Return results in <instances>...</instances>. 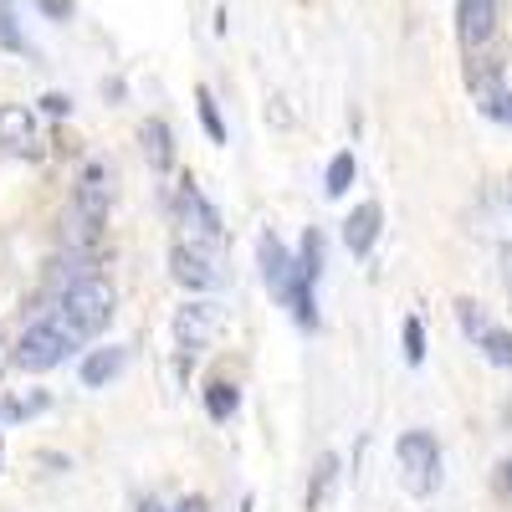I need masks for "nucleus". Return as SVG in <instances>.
<instances>
[{
  "label": "nucleus",
  "mask_w": 512,
  "mask_h": 512,
  "mask_svg": "<svg viewBox=\"0 0 512 512\" xmlns=\"http://www.w3.org/2000/svg\"><path fill=\"white\" fill-rule=\"evenodd\" d=\"M502 487H507V492H512V456H507V461H502Z\"/></svg>",
  "instance_id": "a878e982"
},
{
  "label": "nucleus",
  "mask_w": 512,
  "mask_h": 512,
  "mask_svg": "<svg viewBox=\"0 0 512 512\" xmlns=\"http://www.w3.org/2000/svg\"><path fill=\"white\" fill-rule=\"evenodd\" d=\"M354 185V154H333V164H328V195H344Z\"/></svg>",
  "instance_id": "f3484780"
},
{
  "label": "nucleus",
  "mask_w": 512,
  "mask_h": 512,
  "mask_svg": "<svg viewBox=\"0 0 512 512\" xmlns=\"http://www.w3.org/2000/svg\"><path fill=\"white\" fill-rule=\"evenodd\" d=\"M0 144L16 149V154H31V149H36V113L21 108V103L0 108Z\"/></svg>",
  "instance_id": "6e6552de"
},
{
  "label": "nucleus",
  "mask_w": 512,
  "mask_h": 512,
  "mask_svg": "<svg viewBox=\"0 0 512 512\" xmlns=\"http://www.w3.org/2000/svg\"><path fill=\"white\" fill-rule=\"evenodd\" d=\"M41 11L62 21V16H72V0H41Z\"/></svg>",
  "instance_id": "b1692460"
},
{
  "label": "nucleus",
  "mask_w": 512,
  "mask_h": 512,
  "mask_svg": "<svg viewBox=\"0 0 512 512\" xmlns=\"http://www.w3.org/2000/svg\"><path fill=\"white\" fill-rule=\"evenodd\" d=\"M456 318H461V328H466V333H472V338H477V344H482V333L492 328V323H487V313H482V308L472 303V297H461V303H456Z\"/></svg>",
  "instance_id": "6ab92c4d"
},
{
  "label": "nucleus",
  "mask_w": 512,
  "mask_h": 512,
  "mask_svg": "<svg viewBox=\"0 0 512 512\" xmlns=\"http://www.w3.org/2000/svg\"><path fill=\"white\" fill-rule=\"evenodd\" d=\"M169 272H175V282L190 287V292H210V287L221 282V272L210 267L205 246H190V241H180L175 251H169Z\"/></svg>",
  "instance_id": "423d86ee"
},
{
  "label": "nucleus",
  "mask_w": 512,
  "mask_h": 512,
  "mask_svg": "<svg viewBox=\"0 0 512 512\" xmlns=\"http://www.w3.org/2000/svg\"><path fill=\"white\" fill-rule=\"evenodd\" d=\"M297 272H303V282L313 287L318 272H323V236L318 231H303V251H297Z\"/></svg>",
  "instance_id": "4468645a"
},
{
  "label": "nucleus",
  "mask_w": 512,
  "mask_h": 512,
  "mask_svg": "<svg viewBox=\"0 0 512 512\" xmlns=\"http://www.w3.org/2000/svg\"><path fill=\"white\" fill-rule=\"evenodd\" d=\"M482 354H487V364L512 369V333H507V328H487V333H482Z\"/></svg>",
  "instance_id": "2eb2a0df"
},
{
  "label": "nucleus",
  "mask_w": 512,
  "mask_h": 512,
  "mask_svg": "<svg viewBox=\"0 0 512 512\" xmlns=\"http://www.w3.org/2000/svg\"><path fill=\"white\" fill-rule=\"evenodd\" d=\"M118 369H123V349H93L88 359H82V384L98 390V384H108Z\"/></svg>",
  "instance_id": "f8f14e48"
},
{
  "label": "nucleus",
  "mask_w": 512,
  "mask_h": 512,
  "mask_svg": "<svg viewBox=\"0 0 512 512\" xmlns=\"http://www.w3.org/2000/svg\"><path fill=\"white\" fill-rule=\"evenodd\" d=\"M395 466H400V487L410 497H431L441 487V446L431 431H405L395 441Z\"/></svg>",
  "instance_id": "7ed1b4c3"
},
{
  "label": "nucleus",
  "mask_w": 512,
  "mask_h": 512,
  "mask_svg": "<svg viewBox=\"0 0 512 512\" xmlns=\"http://www.w3.org/2000/svg\"><path fill=\"white\" fill-rule=\"evenodd\" d=\"M497 262H502V287H507V303H512V246H497Z\"/></svg>",
  "instance_id": "4be33fe9"
},
{
  "label": "nucleus",
  "mask_w": 512,
  "mask_h": 512,
  "mask_svg": "<svg viewBox=\"0 0 512 512\" xmlns=\"http://www.w3.org/2000/svg\"><path fill=\"white\" fill-rule=\"evenodd\" d=\"M139 139H144V154H149V164H154V169H169L175 149H169V128H164L159 118H149V123L139 128Z\"/></svg>",
  "instance_id": "ddd939ff"
},
{
  "label": "nucleus",
  "mask_w": 512,
  "mask_h": 512,
  "mask_svg": "<svg viewBox=\"0 0 512 512\" xmlns=\"http://www.w3.org/2000/svg\"><path fill=\"white\" fill-rule=\"evenodd\" d=\"M256 256H262V282H267V292L282 297L303 328H313V323H318V313H313V287L303 282V272H297V262L287 256V246H282L277 236H262Z\"/></svg>",
  "instance_id": "f03ea898"
},
{
  "label": "nucleus",
  "mask_w": 512,
  "mask_h": 512,
  "mask_svg": "<svg viewBox=\"0 0 512 512\" xmlns=\"http://www.w3.org/2000/svg\"><path fill=\"white\" fill-rule=\"evenodd\" d=\"M379 221H384V210L374 200H364L359 210H349V221H344V246L354 256H369L374 251V236H379Z\"/></svg>",
  "instance_id": "1a4fd4ad"
},
{
  "label": "nucleus",
  "mask_w": 512,
  "mask_h": 512,
  "mask_svg": "<svg viewBox=\"0 0 512 512\" xmlns=\"http://www.w3.org/2000/svg\"><path fill=\"white\" fill-rule=\"evenodd\" d=\"M67 349H72V338L62 333L57 318H52V323H31V328L21 333V344H16V364H21L26 374H47V369H57V364L67 359Z\"/></svg>",
  "instance_id": "20e7f679"
},
{
  "label": "nucleus",
  "mask_w": 512,
  "mask_h": 512,
  "mask_svg": "<svg viewBox=\"0 0 512 512\" xmlns=\"http://www.w3.org/2000/svg\"><path fill=\"white\" fill-rule=\"evenodd\" d=\"M139 512H164V507L159 502H139Z\"/></svg>",
  "instance_id": "bb28decb"
},
{
  "label": "nucleus",
  "mask_w": 512,
  "mask_h": 512,
  "mask_svg": "<svg viewBox=\"0 0 512 512\" xmlns=\"http://www.w3.org/2000/svg\"><path fill=\"white\" fill-rule=\"evenodd\" d=\"M333 482H338V456L323 451L313 461V482H308V512H328L333 507Z\"/></svg>",
  "instance_id": "9d476101"
},
{
  "label": "nucleus",
  "mask_w": 512,
  "mask_h": 512,
  "mask_svg": "<svg viewBox=\"0 0 512 512\" xmlns=\"http://www.w3.org/2000/svg\"><path fill=\"white\" fill-rule=\"evenodd\" d=\"M236 384H210L205 390V410H210V420H231L236 415Z\"/></svg>",
  "instance_id": "dca6fc26"
},
{
  "label": "nucleus",
  "mask_w": 512,
  "mask_h": 512,
  "mask_svg": "<svg viewBox=\"0 0 512 512\" xmlns=\"http://www.w3.org/2000/svg\"><path fill=\"white\" fill-rule=\"evenodd\" d=\"M221 328H226V308L221 303H205V297H200V303H185L175 313V338H180L185 354H200L205 344H216Z\"/></svg>",
  "instance_id": "39448f33"
},
{
  "label": "nucleus",
  "mask_w": 512,
  "mask_h": 512,
  "mask_svg": "<svg viewBox=\"0 0 512 512\" xmlns=\"http://www.w3.org/2000/svg\"><path fill=\"white\" fill-rule=\"evenodd\" d=\"M113 308H118V292L108 277H77L67 292H62V308H57V323L72 344H88L98 338L108 323H113Z\"/></svg>",
  "instance_id": "f257e3e1"
},
{
  "label": "nucleus",
  "mask_w": 512,
  "mask_h": 512,
  "mask_svg": "<svg viewBox=\"0 0 512 512\" xmlns=\"http://www.w3.org/2000/svg\"><path fill=\"white\" fill-rule=\"evenodd\" d=\"M175 512H210V502H205V497H185Z\"/></svg>",
  "instance_id": "393cba45"
},
{
  "label": "nucleus",
  "mask_w": 512,
  "mask_h": 512,
  "mask_svg": "<svg viewBox=\"0 0 512 512\" xmlns=\"http://www.w3.org/2000/svg\"><path fill=\"white\" fill-rule=\"evenodd\" d=\"M195 103H200V123H205L210 144H226V123H221V113H216V103H210V93H205V88L195 93Z\"/></svg>",
  "instance_id": "a211bd4d"
},
{
  "label": "nucleus",
  "mask_w": 512,
  "mask_h": 512,
  "mask_svg": "<svg viewBox=\"0 0 512 512\" xmlns=\"http://www.w3.org/2000/svg\"><path fill=\"white\" fill-rule=\"evenodd\" d=\"M405 364H425V323L405 318Z\"/></svg>",
  "instance_id": "aec40b11"
},
{
  "label": "nucleus",
  "mask_w": 512,
  "mask_h": 512,
  "mask_svg": "<svg viewBox=\"0 0 512 512\" xmlns=\"http://www.w3.org/2000/svg\"><path fill=\"white\" fill-rule=\"evenodd\" d=\"M492 31H497V0H461V6H456V36H461V47L466 52L487 47Z\"/></svg>",
  "instance_id": "0eeeda50"
},
{
  "label": "nucleus",
  "mask_w": 512,
  "mask_h": 512,
  "mask_svg": "<svg viewBox=\"0 0 512 512\" xmlns=\"http://www.w3.org/2000/svg\"><path fill=\"white\" fill-rule=\"evenodd\" d=\"M180 210H185V221L195 226V236H205L210 246H216V241L226 236V231H221V216H216V210H210V205H205V195H200L195 185L185 190V200H180Z\"/></svg>",
  "instance_id": "9b49d317"
},
{
  "label": "nucleus",
  "mask_w": 512,
  "mask_h": 512,
  "mask_svg": "<svg viewBox=\"0 0 512 512\" xmlns=\"http://www.w3.org/2000/svg\"><path fill=\"white\" fill-rule=\"evenodd\" d=\"M41 108H47V113H52V118H62V113H67V108H72V103H67V98H62V93H47V98H41Z\"/></svg>",
  "instance_id": "5701e85b"
},
{
  "label": "nucleus",
  "mask_w": 512,
  "mask_h": 512,
  "mask_svg": "<svg viewBox=\"0 0 512 512\" xmlns=\"http://www.w3.org/2000/svg\"><path fill=\"white\" fill-rule=\"evenodd\" d=\"M482 113L512 128V93H502V88H497V93H487V98H482Z\"/></svg>",
  "instance_id": "412c9836"
}]
</instances>
